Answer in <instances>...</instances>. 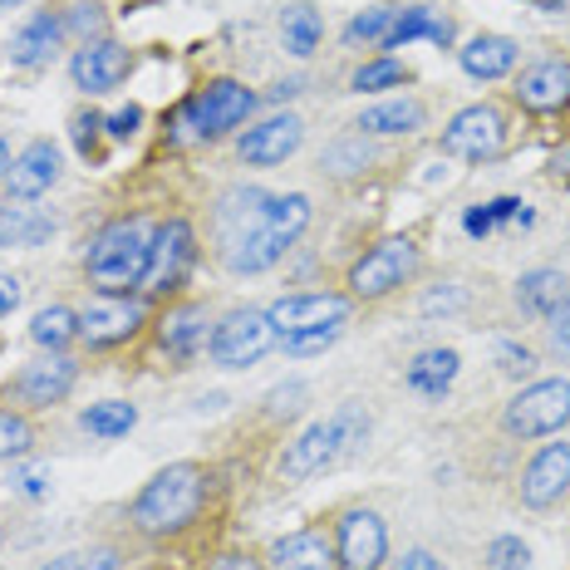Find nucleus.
<instances>
[{
    "instance_id": "34",
    "label": "nucleus",
    "mask_w": 570,
    "mask_h": 570,
    "mask_svg": "<svg viewBox=\"0 0 570 570\" xmlns=\"http://www.w3.org/2000/svg\"><path fill=\"white\" fill-rule=\"evenodd\" d=\"M35 453V428L26 413H10L0 409V462H16Z\"/></svg>"
},
{
    "instance_id": "19",
    "label": "nucleus",
    "mask_w": 570,
    "mask_h": 570,
    "mask_svg": "<svg viewBox=\"0 0 570 570\" xmlns=\"http://www.w3.org/2000/svg\"><path fill=\"white\" fill-rule=\"evenodd\" d=\"M212 320H207V305L197 301H183V305H168V315L158 320V344L173 354V360H193L212 344Z\"/></svg>"
},
{
    "instance_id": "36",
    "label": "nucleus",
    "mask_w": 570,
    "mask_h": 570,
    "mask_svg": "<svg viewBox=\"0 0 570 570\" xmlns=\"http://www.w3.org/2000/svg\"><path fill=\"white\" fill-rule=\"evenodd\" d=\"M497 370H502V374H531V370H537V354H531L527 350V344H517V340H502V344H497Z\"/></svg>"
},
{
    "instance_id": "37",
    "label": "nucleus",
    "mask_w": 570,
    "mask_h": 570,
    "mask_svg": "<svg viewBox=\"0 0 570 570\" xmlns=\"http://www.w3.org/2000/svg\"><path fill=\"white\" fill-rule=\"evenodd\" d=\"M138 124H142V109H138V104H128V109H118V114L104 118V134L124 142V138H134V134H138Z\"/></svg>"
},
{
    "instance_id": "52",
    "label": "nucleus",
    "mask_w": 570,
    "mask_h": 570,
    "mask_svg": "<svg viewBox=\"0 0 570 570\" xmlns=\"http://www.w3.org/2000/svg\"><path fill=\"white\" fill-rule=\"evenodd\" d=\"M20 6H30V0H0V10H20Z\"/></svg>"
},
{
    "instance_id": "9",
    "label": "nucleus",
    "mask_w": 570,
    "mask_h": 570,
    "mask_svg": "<svg viewBox=\"0 0 570 570\" xmlns=\"http://www.w3.org/2000/svg\"><path fill=\"white\" fill-rule=\"evenodd\" d=\"M276 340H295V335H315V330H344L350 320V295L335 291H301V295H281L266 311Z\"/></svg>"
},
{
    "instance_id": "46",
    "label": "nucleus",
    "mask_w": 570,
    "mask_h": 570,
    "mask_svg": "<svg viewBox=\"0 0 570 570\" xmlns=\"http://www.w3.org/2000/svg\"><path fill=\"white\" fill-rule=\"evenodd\" d=\"M462 227H468V236H487V232H497V227H492V212H487V207H468Z\"/></svg>"
},
{
    "instance_id": "21",
    "label": "nucleus",
    "mask_w": 570,
    "mask_h": 570,
    "mask_svg": "<svg viewBox=\"0 0 570 570\" xmlns=\"http://www.w3.org/2000/svg\"><path fill=\"white\" fill-rule=\"evenodd\" d=\"M458 370H462L458 350H443V344H433V350L413 354V364L403 370V384H409L419 399H443L448 389H453Z\"/></svg>"
},
{
    "instance_id": "26",
    "label": "nucleus",
    "mask_w": 570,
    "mask_h": 570,
    "mask_svg": "<svg viewBox=\"0 0 570 570\" xmlns=\"http://www.w3.org/2000/svg\"><path fill=\"white\" fill-rule=\"evenodd\" d=\"M428 124V109L419 99H389V104H374V109L360 114V128L364 134H384V138H399V134H419Z\"/></svg>"
},
{
    "instance_id": "47",
    "label": "nucleus",
    "mask_w": 570,
    "mask_h": 570,
    "mask_svg": "<svg viewBox=\"0 0 570 570\" xmlns=\"http://www.w3.org/2000/svg\"><path fill=\"white\" fill-rule=\"evenodd\" d=\"M207 570H261V561H252V556H242V551H227V556H217Z\"/></svg>"
},
{
    "instance_id": "1",
    "label": "nucleus",
    "mask_w": 570,
    "mask_h": 570,
    "mask_svg": "<svg viewBox=\"0 0 570 570\" xmlns=\"http://www.w3.org/2000/svg\"><path fill=\"white\" fill-rule=\"evenodd\" d=\"M207 468L202 462H168L163 472H153L142 482V492L134 497V527L142 537H177L187 531L207 502Z\"/></svg>"
},
{
    "instance_id": "5",
    "label": "nucleus",
    "mask_w": 570,
    "mask_h": 570,
    "mask_svg": "<svg viewBox=\"0 0 570 570\" xmlns=\"http://www.w3.org/2000/svg\"><path fill=\"white\" fill-rule=\"evenodd\" d=\"M570 423V379H537L502 409V428L521 443L551 438Z\"/></svg>"
},
{
    "instance_id": "3",
    "label": "nucleus",
    "mask_w": 570,
    "mask_h": 570,
    "mask_svg": "<svg viewBox=\"0 0 570 570\" xmlns=\"http://www.w3.org/2000/svg\"><path fill=\"white\" fill-rule=\"evenodd\" d=\"M370 438V413H364V403H340L330 419L311 423L301 438H295L291 448H285L281 458V478L285 482H305L315 478V472L335 468L340 458H350L354 448Z\"/></svg>"
},
{
    "instance_id": "24",
    "label": "nucleus",
    "mask_w": 570,
    "mask_h": 570,
    "mask_svg": "<svg viewBox=\"0 0 570 570\" xmlns=\"http://www.w3.org/2000/svg\"><path fill=\"white\" fill-rule=\"evenodd\" d=\"M59 40H65V16H50V10H45V16H35L30 26H20V35L10 40V59L26 69H40L55 59Z\"/></svg>"
},
{
    "instance_id": "25",
    "label": "nucleus",
    "mask_w": 570,
    "mask_h": 570,
    "mask_svg": "<svg viewBox=\"0 0 570 570\" xmlns=\"http://www.w3.org/2000/svg\"><path fill=\"white\" fill-rule=\"evenodd\" d=\"M413 40H433L438 50H448V45H453V20L438 16V10H428V6L399 10L394 30L384 35V50H403V45H413Z\"/></svg>"
},
{
    "instance_id": "16",
    "label": "nucleus",
    "mask_w": 570,
    "mask_h": 570,
    "mask_svg": "<svg viewBox=\"0 0 570 570\" xmlns=\"http://www.w3.org/2000/svg\"><path fill=\"white\" fill-rule=\"evenodd\" d=\"M305 142V124L295 114H276L266 118V124L246 128L242 142H236V153H242V163H252V168H276L285 163L295 148Z\"/></svg>"
},
{
    "instance_id": "2",
    "label": "nucleus",
    "mask_w": 570,
    "mask_h": 570,
    "mask_svg": "<svg viewBox=\"0 0 570 570\" xmlns=\"http://www.w3.org/2000/svg\"><path fill=\"white\" fill-rule=\"evenodd\" d=\"M153 232L142 217H114L109 227H99V236L89 242L85 271L89 285L104 295H128L134 285H142L148 276V261H153Z\"/></svg>"
},
{
    "instance_id": "30",
    "label": "nucleus",
    "mask_w": 570,
    "mask_h": 570,
    "mask_svg": "<svg viewBox=\"0 0 570 570\" xmlns=\"http://www.w3.org/2000/svg\"><path fill=\"white\" fill-rule=\"evenodd\" d=\"M266 227L295 246V242L305 236V227H311V197H305V193L271 197V202H266Z\"/></svg>"
},
{
    "instance_id": "44",
    "label": "nucleus",
    "mask_w": 570,
    "mask_h": 570,
    "mask_svg": "<svg viewBox=\"0 0 570 570\" xmlns=\"http://www.w3.org/2000/svg\"><path fill=\"white\" fill-rule=\"evenodd\" d=\"M20 295H26V291H20V281L0 271V320H6L10 311H16V305H20Z\"/></svg>"
},
{
    "instance_id": "48",
    "label": "nucleus",
    "mask_w": 570,
    "mask_h": 570,
    "mask_svg": "<svg viewBox=\"0 0 570 570\" xmlns=\"http://www.w3.org/2000/svg\"><path fill=\"white\" fill-rule=\"evenodd\" d=\"M20 492H26V497H40L45 492V478H40V472H20Z\"/></svg>"
},
{
    "instance_id": "50",
    "label": "nucleus",
    "mask_w": 570,
    "mask_h": 570,
    "mask_svg": "<svg viewBox=\"0 0 570 570\" xmlns=\"http://www.w3.org/2000/svg\"><path fill=\"white\" fill-rule=\"evenodd\" d=\"M40 570H85V561H79V556H55V561L40 566Z\"/></svg>"
},
{
    "instance_id": "38",
    "label": "nucleus",
    "mask_w": 570,
    "mask_h": 570,
    "mask_svg": "<svg viewBox=\"0 0 570 570\" xmlns=\"http://www.w3.org/2000/svg\"><path fill=\"white\" fill-rule=\"evenodd\" d=\"M335 340H340V330H315V335H295V340H281V344H285V354H295V360H301V354L330 350Z\"/></svg>"
},
{
    "instance_id": "22",
    "label": "nucleus",
    "mask_w": 570,
    "mask_h": 570,
    "mask_svg": "<svg viewBox=\"0 0 570 570\" xmlns=\"http://www.w3.org/2000/svg\"><path fill=\"white\" fill-rule=\"evenodd\" d=\"M271 570H340V561L320 531H291L271 546Z\"/></svg>"
},
{
    "instance_id": "42",
    "label": "nucleus",
    "mask_w": 570,
    "mask_h": 570,
    "mask_svg": "<svg viewBox=\"0 0 570 570\" xmlns=\"http://www.w3.org/2000/svg\"><path fill=\"white\" fill-rule=\"evenodd\" d=\"M551 344H556V354H566L570 360V301L551 315Z\"/></svg>"
},
{
    "instance_id": "17",
    "label": "nucleus",
    "mask_w": 570,
    "mask_h": 570,
    "mask_svg": "<svg viewBox=\"0 0 570 570\" xmlns=\"http://www.w3.org/2000/svg\"><path fill=\"white\" fill-rule=\"evenodd\" d=\"M570 492V443H546L521 472V502L527 507H556Z\"/></svg>"
},
{
    "instance_id": "13",
    "label": "nucleus",
    "mask_w": 570,
    "mask_h": 570,
    "mask_svg": "<svg viewBox=\"0 0 570 570\" xmlns=\"http://www.w3.org/2000/svg\"><path fill=\"white\" fill-rule=\"evenodd\" d=\"M128 69H134V55L124 50L118 40H85L69 59V79H75L85 94H109L128 79Z\"/></svg>"
},
{
    "instance_id": "20",
    "label": "nucleus",
    "mask_w": 570,
    "mask_h": 570,
    "mask_svg": "<svg viewBox=\"0 0 570 570\" xmlns=\"http://www.w3.org/2000/svg\"><path fill=\"white\" fill-rule=\"evenodd\" d=\"M521 59V45L512 35H478V40H468L458 50V65L468 69L472 79H482V85H492V79H507L517 69Z\"/></svg>"
},
{
    "instance_id": "49",
    "label": "nucleus",
    "mask_w": 570,
    "mask_h": 570,
    "mask_svg": "<svg viewBox=\"0 0 570 570\" xmlns=\"http://www.w3.org/2000/svg\"><path fill=\"white\" fill-rule=\"evenodd\" d=\"M85 570H118V556L114 551H99V556H89Z\"/></svg>"
},
{
    "instance_id": "43",
    "label": "nucleus",
    "mask_w": 570,
    "mask_h": 570,
    "mask_svg": "<svg viewBox=\"0 0 570 570\" xmlns=\"http://www.w3.org/2000/svg\"><path fill=\"white\" fill-rule=\"evenodd\" d=\"M458 305H462V291H433V295H423V315L458 311Z\"/></svg>"
},
{
    "instance_id": "51",
    "label": "nucleus",
    "mask_w": 570,
    "mask_h": 570,
    "mask_svg": "<svg viewBox=\"0 0 570 570\" xmlns=\"http://www.w3.org/2000/svg\"><path fill=\"white\" fill-rule=\"evenodd\" d=\"M10 173V148H6V138H0V177Z\"/></svg>"
},
{
    "instance_id": "7",
    "label": "nucleus",
    "mask_w": 570,
    "mask_h": 570,
    "mask_svg": "<svg viewBox=\"0 0 570 570\" xmlns=\"http://www.w3.org/2000/svg\"><path fill=\"white\" fill-rule=\"evenodd\" d=\"M276 344V330H271L266 311H232L222 325H212V364L217 370H246V364L266 360V350Z\"/></svg>"
},
{
    "instance_id": "4",
    "label": "nucleus",
    "mask_w": 570,
    "mask_h": 570,
    "mask_svg": "<svg viewBox=\"0 0 570 570\" xmlns=\"http://www.w3.org/2000/svg\"><path fill=\"white\" fill-rule=\"evenodd\" d=\"M256 109V94L246 85H236V79H212L207 89H197L193 99L177 109L173 124L183 128L177 138H197V142H217L227 138L232 128H242L246 118Z\"/></svg>"
},
{
    "instance_id": "23",
    "label": "nucleus",
    "mask_w": 570,
    "mask_h": 570,
    "mask_svg": "<svg viewBox=\"0 0 570 570\" xmlns=\"http://www.w3.org/2000/svg\"><path fill=\"white\" fill-rule=\"evenodd\" d=\"M566 301H570V281H566V271H556V266H537L517 281V305L537 320H551Z\"/></svg>"
},
{
    "instance_id": "18",
    "label": "nucleus",
    "mask_w": 570,
    "mask_h": 570,
    "mask_svg": "<svg viewBox=\"0 0 570 570\" xmlns=\"http://www.w3.org/2000/svg\"><path fill=\"white\" fill-rule=\"evenodd\" d=\"M55 183H59V148H55L50 138H35L30 148L20 153L16 163H10V173H6V193L16 197V202L45 197Z\"/></svg>"
},
{
    "instance_id": "27",
    "label": "nucleus",
    "mask_w": 570,
    "mask_h": 570,
    "mask_svg": "<svg viewBox=\"0 0 570 570\" xmlns=\"http://www.w3.org/2000/svg\"><path fill=\"white\" fill-rule=\"evenodd\" d=\"M30 340L50 354H65V344L79 340V311H69V305H45V311L30 320Z\"/></svg>"
},
{
    "instance_id": "10",
    "label": "nucleus",
    "mask_w": 570,
    "mask_h": 570,
    "mask_svg": "<svg viewBox=\"0 0 570 570\" xmlns=\"http://www.w3.org/2000/svg\"><path fill=\"white\" fill-rule=\"evenodd\" d=\"M502 148H507V118L492 104H472V109L453 114V124L443 128V153H453V158L492 163L502 158Z\"/></svg>"
},
{
    "instance_id": "45",
    "label": "nucleus",
    "mask_w": 570,
    "mask_h": 570,
    "mask_svg": "<svg viewBox=\"0 0 570 570\" xmlns=\"http://www.w3.org/2000/svg\"><path fill=\"white\" fill-rule=\"evenodd\" d=\"M399 570H448V566L438 561L433 551H423V546H419V551H409V556H403V561H399Z\"/></svg>"
},
{
    "instance_id": "12",
    "label": "nucleus",
    "mask_w": 570,
    "mask_h": 570,
    "mask_svg": "<svg viewBox=\"0 0 570 570\" xmlns=\"http://www.w3.org/2000/svg\"><path fill=\"white\" fill-rule=\"evenodd\" d=\"M138 325H142V311H138L134 301H128V295H104V291H94L89 305L79 311V340H89L94 350H114V344L134 340Z\"/></svg>"
},
{
    "instance_id": "35",
    "label": "nucleus",
    "mask_w": 570,
    "mask_h": 570,
    "mask_svg": "<svg viewBox=\"0 0 570 570\" xmlns=\"http://www.w3.org/2000/svg\"><path fill=\"white\" fill-rule=\"evenodd\" d=\"M487 570H531V546L521 537H497L487 546Z\"/></svg>"
},
{
    "instance_id": "39",
    "label": "nucleus",
    "mask_w": 570,
    "mask_h": 570,
    "mask_svg": "<svg viewBox=\"0 0 570 570\" xmlns=\"http://www.w3.org/2000/svg\"><path fill=\"white\" fill-rule=\"evenodd\" d=\"M65 26H75V30H85V35H99L104 30V16H99V6H94V0H79L75 16H69Z\"/></svg>"
},
{
    "instance_id": "33",
    "label": "nucleus",
    "mask_w": 570,
    "mask_h": 570,
    "mask_svg": "<svg viewBox=\"0 0 570 570\" xmlns=\"http://www.w3.org/2000/svg\"><path fill=\"white\" fill-rule=\"evenodd\" d=\"M394 20H399L394 6H370V10H360V16L344 26V40L350 45H384V35L394 30Z\"/></svg>"
},
{
    "instance_id": "29",
    "label": "nucleus",
    "mask_w": 570,
    "mask_h": 570,
    "mask_svg": "<svg viewBox=\"0 0 570 570\" xmlns=\"http://www.w3.org/2000/svg\"><path fill=\"white\" fill-rule=\"evenodd\" d=\"M79 423H85V433H94V438H128L138 423V409L124 399H104V403H89V409L79 413Z\"/></svg>"
},
{
    "instance_id": "32",
    "label": "nucleus",
    "mask_w": 570,
    "mask_h": 570,
    "mask_svg": "<svg viewBox=\"0 0 570 570\" xmlns=\"http://www.w3.org/2000/svg\"><path fill=\"white\" fill-rule=\"evenodd\" d=\"M399 85H409V69H403L394 55H384V59H370V65H360V69H354V79H350V89H360V94L399 89Z\"/></svg>"
},
{
    "instance_id": "41",
    "label": "nucleus",
    "mask_w": 570,
    "mask_h": 570,
    "mask_svg": "<svg viewBox=\"0 0 570 570\" xmlns=\"http://www.w3.org/2000/svg\"><path fill=\"white\" fill-rule=\"evenodd\" d=\"M301 399H305V384H285V389H271V413H295L301 409Z\"/></svg>"
},
{
    "instance_id": "31",
    "label": "nucleus",
    "mask_w": 570,
    "mask_h": 570,
    "mask_svg": "<svg viewBox=\"0 0 570 570\" xmlns=\"http://www.w3.org/2000/svg\"><path fill=\"white\" fill-rule=\"evenodd\" d=\"M50 232H55V222L40 217V212L0 207V246H35V242H45Z\"/></svg>"
},
{
    "instance_id": "15",
    "label": "nucleus",
    "mask_w": 570,
    "mask_h": 570,
    "mask_svg": "<svg viewBox=\"0 0 570 570\" xmlns=\"http://www.w3.org/2000/svg\"><path fill=\"white\" fill-rule=\"evenodd\" d=\"M75 379H79L75 360H65V354H45V360H35L16 374V399L26 403V409H55V403L69 399Z\"/></svg>"
},
{
    "instance_id": "8",
    "label": "nucleus",
    "mask_w": 570,
    "mask_h": 570,
    "mask_svg": "<svg viewBox=\"0 0 570 570\" xmlns=\"http://www.w3.org/2000/svg\"><path fill=\"white\" fill-rule=\"evenodd\" d=\"M197 261V232L187 217H168L158 232H153V261L148 276H142V291L148 295H177Z\"/></svg>"
},
{
    "instance_id": "40",
    "label": "nucleus",
    "mask_w": 570,
    "mask_h": 570,
    "mask_svg": "<svg viewBox=\"0 0 570 570\" xmlns=\"http://www.w3.org/2000/svg\"><path fill=\"white\" fill-rule=\"evenodd\" d=\"M99 128H104V118L99 114H79L75 118V138H79V153H94V142H99Z\"/></svg>"
},
{
    "instance_id": "14",
    "label": "nucleus",
    "mask_w": 570,
    "mask_h": 570,
    "mask_svg": "<svg viewBox=\"0 0 570 570\" xmlns=\"http://www.w3.org/2000/svg\"><path fill=\"white\" fill-rule=\"evenodd\" d=\"M512 94L527 114H561L570 104V59L546 55L537 65H527Z\"/></svg>"
},
{
    "instance_id": "11",
    "label": "nucleus",
    "mask_w": 570,
    "mask_h": 570,
    "mask_svg": "<svg viewBox=\"0 0 570 570\" xmlns=\"http://www.w3.org/2000/svg\"><path fill=\"white\" fill-rule=\"evenodd\" d=\"M389 556V531L384 517L370 512V507H354V512L340 517L335 527V561L340 570H379Z\"/></svg>"
},
{
    "instance_id": "28",
    "label": "nucleus",
    "mask_w": 570,
    "mask_h": 570,
    "mask_svg": "<svg viewBox=\"0 0 570 570\" xmlns=\"http://www.w3.org/2000/svg\"><path fill=\"white\" fill-rule=\"evenodd\" d=\"M320 35H325V20H320V10H311V6H291L281 16V40L295 59H311L320 50Z\"/></svg>"
},
{
    "instance_id": "53",
    "label": "nucleus",
    "mask_w": 570,
    "mask_h": 570,
    "mask_svg": "<svg viewBox=\"0 0 570 570\" xmlns=\"http://www.w3.org/2000/svg\"><path fill=\"white\" fill-rule=\"evenodd\" d=\"M566 168H570V153H566Z\"/></svg>"
},
{
    "instance_id": "6",
    "label": "nucleus",
    "mask_w": 570,
    "mask_h": 570,
    "mask_svg": "<svg viewBox=\"0 0 570 570\" xmlns=\"http://www.w3.org/2000/svg\"><path fill=\"white\" fill-rule=\"evenodd\" d=\"M413 271H419V246L409 236H389V242L370 246L354 261L344 285H350V301H384V295H394L399 285L413 281Z\"/></svg>"
}]
</instances>
